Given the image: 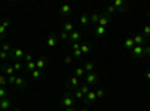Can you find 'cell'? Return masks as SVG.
Listing matches in <instances>:
<instances>
[{"mask_svg": "<svg viewBox=\"0 0 150 111\" xmlns=\"http://www.w3.org/2000/svg\"><path fill=\"white\" fill-rule=\"evenodd\" d=\"M60 105L63 107V108L74 107V105H75V98H74L71 93H65L63 96H62V99H60Z\"/></svg>", "mask_w": 150, "mask_h": 111, "instance_id": "obj_1", "label": "cell"}, {"mask_svg": "<svg viewBox=\"0 0 150 111\" xmlns=\"http://www.w3.org/2000/svg\"><path fill=\"white\" fill-rule=\"evenodd\" d=\"M14 98H5V99L0 101V110L2 111H11L12 108H14Z\"/></svg>", "mask_w": 150, "mask_h": 111, "instance_id": "obj_2", "label": "cell"}, {"mask_svg": "<svg viewBox=\"0 0 150 111\" xmlns=\"http://www.w3.org/2000/svg\"><path fill=\"white\" fill-rule=\"evenodd\" d=\"M24 56H26V53H24L23 48H14L11 53V59H14L15 62H20V60H24Z\"/></svg>", "mask_w": 150, "mask_h": 111, "instance_id": "obj_3", "label": "cell"}, {"mask_svg": "<svg viewBox=\"0 0 150 111\" xmlns=\"http://www.w3.org/2000/svg\"><path fill=\"white\" fill-rule=\"evenodd\" d=\"M84 80H86V84H87V86L96 84V83L99 81V74H96V72H92V74H86Z\"/></svg>", "mask_w": 150, "mask_h": 111, "instance_id": "obj_4", "label": "cell"}, {"mask_svg": "<svg viewBox=\"0 0 150 111\" xmlns=\"http://www.w3.org/2000/svg\"><path fill=\"white\" fill-rule=\"evenodd\" d=\"M131 54H132V57H135V59H144V47L135 45L132 50H131Z\"/></svg>", "mask_w": 150, "mask_h": 111, "instance_id": "obj_5", "label": "cell"}, {"mask_svg": "<svg viewBox=\"0 0 150 111\" xmlns=\"http://www.w3.org/2000/svg\"><path fill=\"white\" fill-rule=\"evenodd\" d=\"M134 38V42H135V45H140V47H144L146 45V41H147V38L143 35V33H137L135 36H132Z\"/></svg>", "mask_w": 150, "mask_h": 111, "instance_id": "obj_6", "label": "cell"}, {"mask_svg": "<svg viewBox=\"0 0 150 111\" xmlns=\"http://www.w3.org/2000/svg\"><path fill=\"white\" fill-rule=\"evenodd\" d=\"M68 87H69L71 90H78V87H80V80H78L77 77H71L69 81H68Z\"/></svg>", "mask_w": 150, "mask_h": 111, "instance_id": "obj_7", "label": "cell"}, {"mask_svg": "<svg viewBox=\"0 0 150 111\" xmlns=\"http://www.w3.org/2000/svg\"><path fill=\"white\" fill-rule=\"evenodd\" d=\"M96 99H98V98H96V93L90 90L89 93H87V95L84 96V99H83V101L86 102V105H90V104H93Z\"/></svg>", "mask_w": 150, "mask_h": 111, "instance_id": "obj_8", "label": "cell"}, {"mask_svg": "<svg viewBox=\"0 0 150 111\" xmlns=\"http://www.w3.org/2000/svg\"><path fill=\"white\" fill-rule=\"evenodd\" d=\"M108 24H110V17H108L107 14H101V15H99L98 26H101V27H105V29H107Z\"/></svg>", "mask_w": 150, "mask_h": 111, "instance_id": "obj_9", "label": "cell"}, {"mask_svg": "<svg viewBox=\"0 0 150 111\" xmlns=\"http://www.w3.org/2000/svg\"><path fill=\"white\" fill-rule=\"evenodd\" d=\"M2 72H3V75H15V71H14V66L12 65H2Z\"/></svg>", "mask_w": 150, "mask_h": 111, "instance_id": "obj_10", "label": "cell"}, {"mask_svg": "<svg viewBox=\"0 0 150 111\" xmlns=\"http://www.w3.org/2000/svg\"><path fill=\"white\" fill-rule=\"evenodd\" d=\"M71 12H72V8H71L69 5H62V6L59 8V14H60V15H63V17L71 15Z\"/></svg>", "mask_w": 150, "mask_h": 111, "instance_id": "obj_11", "label": "cell"}, {"mask_svg": "<svg viewBox=\"0 0 150 111\" xmlns=\"http://www.w3.org/2000/svg\"><path fill=\"white\" fill-rule=\"evenodd\" d=\"M57 41H59V35H50L48 36V39H47V45L48 47H51V48H54L56 45H57Z\"/></svg>", "mask_w": 150, "mask_h": 111, "instance_id": "obj_12", "label": "cell"}, {"mask_svg": "<svg viewBox=\"0 0 150 111\" xmlns=\"http://www.w3.org/2000/svg\"><path fill=\"white\" fill-rule=\"evenodd\" d=\"M80 39H81V33H80L78 30H74L72 33H69V41H71L72 44L80 42Z\"/></svg>", "mask_w": 150, "mask_h": 111, "instance_id": "obj_13", "label": "cell"}, {"mask_svg": "<svg viewBox=\"0 0 150 111\" xmlns=\"http://www.w3.org/2000/svg\"><path fill=\"white\" fill-rule=\"evenodd\" d=\"M15 87H18V89H26V87H27V81L24 80L23 77H17V78H15Z\"/></svg>", "mask_w": 150, "mask_h": 111, "instance_id": "obj_14", "label": "cell"}, {"mask_svg": "<svg viewBox=\"0 0 150 111\" xmlns=\"http://www.w3.org/2000/svg\"><path fill=\"white\" fill-rule=\"evenodd\" d=\"M134 47H135V42H134V38H132V36H129V38H126V39H125L123 48H128V50H132Z\"/></svg>", "mask_w": 150, "mask_h": 111, "instance_id": "obj_15", "label": "cell"}, {"mask_svg": "<svg viewBox=\"0 0 150 111\" xmlns=\"http://www.w3.org/2000/svg\"><path fill=\"white\" fill-rule=\"evenodd\" d=\"M35 63H36V69L42 71V69L47 66V59H45V57H41V59H38V60L35 62Z\"/></svg>", "mask_w": 150, "mask_h": 111, "instance_id": "obj_16", "label": "cell"}, {"mask_svg": "<svg viewBox=\"0 0 150 111\" xmlns=\"http://www.w3.org/2000/svg\"><path fill=\"white\" fill-rule=\"evenodd\" d=\"M112 6H114L119 12H123V9H125V0H114V2H112Z\"/></svg>", "mask_w": 150, "mask_h": 111, "instance_id": "obj_17", "label": "cell"}, {"mask_svg": "<svg viewBox=\"0 0 150 111\" xmlns=\"http://www.w3.org/2000/svg\"><path fill=\"white\" fill-rule=\"evenodd\" d=\"M83 68H84V71H86L87 74H92V72H95V63H93V62H86Z\"/></svg>", "mask_w": 150, "mask_h": 111, "instance_id": "obj_18", "label": "cell"}, {"mask_svg": "<svg viewBox=\"0 0 150 111\" xmlns=\"http://www.w3.org/2000/svg\"><path fill=\"white\" fill-rule=\"evenodd\" d=\"M74 30H75V27H74V24H72L71 21L63 23V32H66V33H72Z\"/></svg>", "mask_w": 150, "mask_h": 111, "instance_id": "obj_19", "label": "cell"}, {"mask_svg": "<svg viewBox=\"0 0 150 111\" xmlns=\"http://www.w3.org/2000/svg\"><path fill=\"white\" fill-rule=\"evenodd\" d=\"M105 33H107V29H105V27H101V26H96V27H95V35L98 36V38L105 36Z\"/></svg>", "mask_w": 150, "mask_h": 111, "instance_id": "obj_20", "label": "cell"}, {"mask_svg": "<svg viewBox=\"0 0 150 111\" xmlns=\"http://www.w3.org/2000/svg\"><path fill=\"white\" fill-rule=\"evenodd\" d=\"M99 15H101V14H99V12H92V15L89 17V18H90V23H92V24H96V26H98V21H99Z\"/></svg>", "mask_w": 150, "mask_h": 111, "instance_id": "obj_21", "label": "cell"}, {"mask_svg": "<svg viewBox=\"0 0 150 111\" xmlns=\"http://www.w3.org/2000/svg\"><path fill=\"white\" fill-rule=\"evenodd\" d=\"M89 23H90V18H89V15H87V14H83L80 17V24H81V26H87Z\"/></svg>", "mask_w": 150, "mask_h": 111, "instance_id": "obj_22", "label": "cell"}, {"mask_svg": "<svg viewBox=\"0 0 150 111\" xmlns=\"http://www.w3.org/2000/svg\"><path fill=\"white\" fill-rule=\"evenodd\" d=\"M0 50H3V51H6V53H9V54H11L14 48L11 47V44H9V42H3V44H2V47H0Z\"/></svg>", "mask_w": 150, "mask_h": 111, "instance_id": "obj_23", "label": "cell"}, {"mask_svg": "<svg viewBox=\"0 0 150 111\" xmlns=\"http://www.w3.org/2000/svg\"><path fill=\"white\" fill-rule=\"evenodd\" d=\"M75 77H77V78H83V77H86V71H84V68H77V69H75Z\"/></svg>", "mask_w": 150, "mask_h": 111, "instance_id": "obj_24", "label": "cell"}, {"mask_svg": "<svg viewBox=\"0 0 150 111\" xmlns=\"http://www.w3.org/2000/svg\"><path fill=\"white\" fill-rule=\"evenodd\" d=\"M80 50H81V53H83V54H87V53H90V50H92V45H90V44H83Z\"/></svg>", "mask_w": 150, "mask_h": 111, "instance_id": "obj_25", "label": "cell"}, {"mask_svg": "<svg viewBox=\"0 0 150 111\" xmlns=\"http://www.w3.org/2000/svg\"><path fill=\"white\" fill-rule=\"evenodd\" d=\"M78 90H80V92H81V93H83V95L86 96L87 93L90 92V87H89V86H87V84H81L80 87H78Z\"/></svg>", "mask_w": 150, "mask_h": 111, "instance_id": "obj_26", "label": "cell"}, {"mask_svg": "<svg viewBox=\"0 0 150 111\" xmlns=\"http://www.w3.org/2000/svg\"><path fill=\"white\" fill-rule=\"evenodd\" d=\"M116 12H119V11H117L114 6H112V5H108V6H107V12H105V14H107L108 17L112 15V14H116Z\"/></svg>", "mask_w": 150, "mask_h": 111, "instance_id": "obj_27", "label": "cell"}, {"mask_svg": "<svg viewBox=\"0 0 150 111\" xmlns=\"http://www.w3.org/2000/svg\"><path fill=\"white\" fill-rule=\"evenodd\" d=\"M42 77V71H39V69H35L33 72H32V78L33 80H39Z\"/></svg>", "mask_w": 150, "mask_h": 111, "instance_id": "obj_28", "label": "cell"}, {"mask_svg": "<svg viewBox=\"0 0 150 111\" xmlns=\"http://www.w3.org/2000/svg\"><path fill=\"white\" fill-rule=\"evenodd\" d=\"M12 66H14V71H15V72H21V71L24 69V66H23L21 62H15V63L12 65Z\"/></svg>", "mask_w": 150, "mask_h": 111, "instance_id": "obj_29", "label": "cell"}, {"mask_svg": "<svg viewBox=\"0 0 150 111\" xmlns=\"http://www.w3.org/2000/svg\"><path fill=\"white\" fill-rule=\"evenodd\" d=\"M26 69H27V72H33L35 69H36V63L35 62H30V63H26Z\"/></svg>", "mask_w": 150, "mask_h": 111, "instance_id": "obj_30", "label": "cell"}, {"mask_svg": "<svg viewBox=\"0 0 150 111\" xmlns=\"http://www.w3.org/2000/svg\"><path fill=\"white\" fill-rule=\"evenodd\" d=\"M59 38H60L62 41H69V33H66V32L62 30V32L59 33Z\"/></svg>", "mask_w": 150, "mask_h": 111, "instance_id": "obj_31", "label": "cell"}, {"mask_svg": "<svg viewBox=\"0 0 150 111\" xmlns=\"http://www.w3.org/2000/svg\"><path fill=\"white\" fill-rule=\"evenodd\" d=\"M8 59H11V54L3 51V50H0V60H8Z\"/></svg>", "mask_w": 150, "mask_h": 111, "instance_id": "obj_32", "label": "cell"}, {"mask_svg": "<svg viewBox=\"0 0 150 111\" xmlns=\"http://www.w3.org/2000/svg\"><path fill=\"white\" fill-rule=\"evenodd\" d=\"M95 93H96V98H98V99H102V98L105 96V90H104V89H98Z\"/></svg>", "mask_w": 150, "mask_h": 111, "instance_id": "obj_33", "label": "cell"}, {"mask_svg": "<svg viewBox=\"0 0 150 111\" xmlns=\"http://www.w3.org/2000/svg\"><path fill=\"white\" fill-rule=\"evenodd\" d=\"M72 57H75V59H81V57H83L81 50H72Z\"/></svg>", "mask_w": 150, "mask_h": 111, "instance_id": "obj_34", "label": "cell"}, {"mask_svg": "<svg viewBox=\"0 0 150 111\" xmlns=\"http://www.w3.org/2000/svg\"><path fill=\"white\" fill-rule=\"evenodd\" d=\"M143 35L146 36V38H149L150 36V24H146L144 29H143Z\"/></svg>", "mask_w": 150, "mask_h": 111, "instance_id": "obj_35", "label": "cell"}, {"mask_svg": "<svg viewBox=\"0 0 150 111\" xmlns=\"http://www.w3.org/2000/svg\"><path fill=\"white\" fill-rule=\"evenodd\" d=\"M5 98H8V92H6L5 87H0V101L5 99Z\"/></svg>", "mask_w": 150, "mask_h": 111, "instance_id": "obj_36", "label": "cell"}, {"mask_svg": "<svg viewBox=\"0 0 150 111\" xmlns=\"http://www.w3.org/2000/svg\"><path fill=\"white\" fill-rule=\"evenodd\" d=\"M5 84H8V78L3 75V74H0V87H3Z\"/></svg>", "mask_w": 150, "mask_h": 111, "instance_id": "obj_37", "label": "cell"}, {"mask_svg": "<svg viewBox=\"0 0 150 111\" xmlns=\"http://www.w3.org/2000/svg\"><path fill=\"white\" fill-rule=\"evenodd\" d=\"M146 57H150V44H149V45H147V44L144 45V59H146Z\"/></svg>", "mask_w": 150, "mask_h": 111, "instance_id": "obj_38", "label": "cell"}, {"mask_svg": "<svg viewBox=\"0 0 150 111\" xmlns=\"http://www.w3.org/2000/svg\"><path fill=\"white\" fill-rule=\"evenodd\" d=\"M74 96H75V99H84V95L80 90H75V95Z\"/></svg>", "mask_w": 150, "mask_h": 111, "instance_id": "obj_39", "label": "cell"}, {"mask_svg": "<svg viewBox=\"0 0 150 111\" xmlns=\"http://www.w3.org/2000/svg\"><path fill=\"white\" fill-rule=\"evenodd\" d=\"M24 60H26V63H30V62H33V56L30 53H27L26 56H24Z\"/></svg>", "mask_w": 150, "mask_h": 111, "instance_id": "obj_40", "label": "cell"}, {"mask_svg": "<svg viewBox=\"0 0 150 111\" xmlns=\"http://www.w3.org/2000/svg\"><path fill=\"white\" fill-rule=\"evenodd\" d=\"M15 75H11V77H8V84H14L15 86Z\"/></svg>", "mask_w": 150, "mask_h": 111, "instance_id": "obj_41", "label": "cell"}, {"mask_svg": "<svg viewBox=\"0 0 150 111\" xmlns=\"http://www.w3.org/2000/svg\"><path fill=\"white\" fill-rule=\"evenodd\" d=\"M72 60H74L72 56H66V57H65V63H66V65H71V63H72Z\"/></svg>", "mask_w": 150, "mask_h": 111, "instance_id": "obj_42", "label": "cell"}, {"mask_svg": "<svg viewBox=\"0 0 150 111\" xmlns=\"http://www.w3.org/2000/svg\"><path fill=\"white\" fill-rule=\"evenodd\" d=\"M80 48H81V44H80V42L72 44V50H80Z\"/></svg>", "mask_w": 150, "mask_h": 111, "instance_id": "obj_43", "label": "cell"}, {"mask_svg": "<svg viewBox=\"0 0 150 111\" xmlns=\"http://www.w3.org/2000/svg\"><path fill=\"white\" fill-rule=\"evenodd\" d=\"M2 24H3V26H5L6 29H8V27H9V24H11V23H9V20H3V21H2Z\"/></svg>", "mask_w": 150, "mask_h": 111, "instance_id": "obj_44", "label": "cell"}, {"mask_svg": "<svg viewBox=\"0 0 150 111\" xmlns=\"http://www.w3.org/2000/svg\"><path fill=\"white\" fill-rule=\"evenodd\" d=\"M144 77H146V78H147V80L150 81V69H147V71H146V74H144Z\"/></svg>", "mask_w": 150, "mask_h": 111, "instance_id": "obj_45", "label": "cell"}, {"mask_svg": "<svg viewBox=\"0 0 150 111\" xmlns=\"http://www.w3.org/2000/svg\"><path fill=\"white\" fill-rule=\"evenodd\" d=\"M65 111H77L74 107H69V108H65Z\"/></svg>", "mask_w": 150, "mask_h": 111, "instance_id": "obj_46", "label": "cell"}, {"mask_svg": "<svg viewBox=\"0 0 150 111\" xmlns=\"http://www.w3.org/2000/svg\"><path fill=\"white\" fill-rule=\"evenodd\" d=\"M80 111H90V110H89V107H84V108H81Z\"/></svg>", "mask_w": 150, "mask_h": 111, "instance_id": "obj_47", "label": "cell"}, {"mask_svg": "<svg viewBox=\"0 0 150 111\" xmlns=\"http://www.w3.org/2000/svg\"><path fill=\"white\" fill-rule=\"evenodd\" d=\"M11 111H21V110H20V108H15V107H14V108H12Z\"/></svg>", "mask_w": 150, "mask_h": 111, "instance_id": "obj_48", "label": "cell"}, {"mask_svg": "<svg viewBox=\"0 0 150 111\" xmlns=\"http://www.w3.org/2000/svg\"><path fill=\"white\" fill-rule=\"evenodd\" d=\"M147 17H149V18H150V11H149V12H147Z\"/></svg>", "mask_w": 150, "mask_h": 111, "instance_id": "obj_49", "label": "cell"}, {"mask_svg": "<svg viewBox=\"0 0 150 111\" xmlns=\"http://www.w3.org/2000/svg\"><path fill=\"white\" fill-rule=\"evenodd\" d=\"M2 21H3V20H2V18H0V24H2Z\"/></svg>", "mask_w": 150, "mask_h": 111, "instance_id": "obj_50", "label": "cell"}]
</instances>
